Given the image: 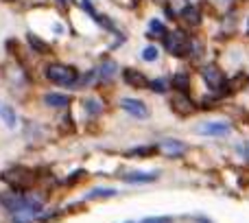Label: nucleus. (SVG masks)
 <instances>
[{
  "label": "nucleus",
  "mask_w": 249,
  "mask_h": 223,
  "mask_svg": "<svg viewBox=\"0 0 249 223\" xmlns=\"http://www.w3.org/2000/svg\"><path fill=\"white\" fill-rule=\"evenodd\" d=\"M0 177H2V182H7V184L13 186L16 190L29 188V186L35 182V173L29 171V168H24V167H11V168H7V171H2Z\"/></svg>",
  "instance_id": "nucleus-1"
},
{
  "label": "nucleus",
  "mask_w": 249,
  "mask_h": 223,
  "mask_svg": "<svg viewBox=\"0 0 249 223\" xmlns=\"http://www.w3.org/2000/svg\"><path fill=\"white\" fill-rule=\"evenodd\" d=\"M46 77L57 86H74L79 79V73L72 66L66 64H48L46 66Z\"/></svg>",
  "instance_id": "nucleus-2"
},
{
  "label": "nucleus",
  "mask_w": 249,
  "mask_h": 223,
  "mask_svg": "<svg viewBox=\"0 0 249 223\" xmlns=\"http://www.w3.org/2000/svg\"><path fill=\"white\" fill-rule=\"evenodd\" d=\"M201 77H203V81L208 83V88L210 90H214V92H219V94H230L232 92V86H228L225 83V74L221 73V68L219 66H214V64H210V66H206V68L201 70Z\"/></svg>",
  "instance_id": "nucleus-3"
},
{
  "label": "nucleus",
  "mask_w": 249,
  "mask_h": 223,
  "mask_svg": "<svg viewBox=\"0 0 249 223\" xmlns=\"http://www.w3.org/2000/svg\"><path fill=\"white\" fill-rule=\"evenodd\" d=\"M164 44H166V51L171 53L173 57H188L190 51H193V42L186 37L181 31H173L164 37Z\"/></svg>",
  "instance_id": "nucleus-4"
},
{
  "label": "nucleus",
  "mask_w": 249,
  "mask_h": 223,
  "mask_svg": "<svg viewBox=\"0 0 249 223\" xmlns=\"http://www.w3.org/2000/svg\"><path fill=\"white\" fill-rule=\"evenodd\" d=\"M121 108L127 112V114L136 116V118H146V116H149L146 105L142 103V101H138V99H123L121 101Z\"/></svg>",
  "instance_id": "nucleus-5"
},
{
  "label": "nucleus",
  "mask_w": 249,
  "mask_h": 223,
  "mask_svg": "<svg viewBox=\"0 0 249 223\" xmlns=\"http://www.w3.org/2000/svg\"><path fill=\"white\" fill-rule=\"evenodd\" d=\"M197 131L203 133V136H225V133H230V125L223 123V120H214V123L199 125Z\"/></svg>",
  "instance_id": "nucleus-6"
},
{
  "label": "nucleus",
  "mask_w": 249,
  "mask_h": 223,
  "mask_svg": "<svg viewBox=\"0 0 249 223\" xmlns=\"http://www.w3.org/2000/svg\"><path fill=\"white\" fill-rule=\"evenodd\" d=\"M171 105L177 114H193V112L197 110V105L188 99V94H175L171 99Z\"/></svg>",
  "instance_id": "nucleus-7"
},
{
  "label": "nucleus",
  "mask_w": 249,
  "mask_h": 223,
  "mask_svg": "<svg viewBox=\"0 0 249 223\" xmlns=\"http://www.w3.org/2000/svg\"><path fill=\"white\" fill-rule=\"evenodd\" d=\"M123 79L129 83L131 88H146V86H151L149 81H146V77L140 73V70H133V68H127V70H123Z\"/></svg>",
  "instance_id": "nucleus-8"
},
{
  "label": "nucleus",
  "mask_w": 249,
  "mask_h": 223,
  "mask_svg": "<svg viewBox=\"0 0 249 223\" xmlns=\"http://www.w3.org/2000/svg\"><path fill=\"white\" fill-rule=\"evenodd\" d=\"M155 177H158V173H124V182H129V184H146V182H153Z\"/></svg>",
  "instance_id": "nucleus-9"
},
{
  "label": "nucleus",
  "mask_w": 249,
  "mask_h": 223,
  "mask_svg": "<svg viewBox=\"0 0 249 223\" xmlns=\"http://www.w3.org/2000/svg\"><path fill=\"white\" fill-rule=\"evenodd\" d=\"M188 86H190V79L186 73H177L175 77L171 79V88L177 92V94H186V92H188Z\"/></svg>",
  "instance_id": "nucleus-10"
},
{
  "label": "nucleus",
  "mask_w": 249,
  "mask_h": 223,
  "mask_svg": "<svg viewBox=\"0 0 249 223\" xmlns=\"http://www.w3.org/2000/svg\"><path fill=\"white\" fill-rule=\"evenodd\" d=\"M181 18H184L190 26H197L199 22H201V11H199L195 4H186V7L181 9Z\"/></svg>",
  "instance_id": "nucleus-11"
},
{
  "label": "nucleus",
  "mask_w": 249,
  "mask_h": 223,
  "mask_svg": "<svg viewBox=\"0 0 249 223\" xmlns=\"http://www.w3.org/2000/svg\"><path fill=\"white\" fill-rule=\"evenodd\" d=\"M162 151L166 155H171V158H177V155H181L186 151V145L179 140H166V142H162Z\"/></svg>",
  "instance_id": "nucleus-12"
},
{
  "label": "nucleus",
  "mask_w": 249,
  "mask_h": 223,
  "mask_svg": "<svg viewBox=\"0 0 249 223\" xmlns=\"http://www.w3.org/2000/svg\"><path fill=\"white\" fill-rule=\"evenodd\" d=\"M46 103L51 105V108H68L70 99L66 94H48L46 96Z\"/></svg>",
  "instance_id": "nucleus-13"
},
{
  "label": "nucleus",
  "mask_w": 249,
  "mask_h": 223,
  "mask_svg": "<svg viewBox=\"0 0 249 223\" xmlns=\"http://www.w3.org/2000/svg\"><path fill=\"white\" fill-rule=\"evenodd\" d=\"M0 118L4 120L7 127H16V112L9 108V105H0Z\"/></svg>",
  "instance_id": "nucleus-14"
},
{
  "label": "nucleus",
  "mask_w": 249,
  "mask_h": 223,
  "mask_svg": "<svg viewBox=\"0 0 249 223\" xmlns=\"http://www.w3.org/2000/svg\"><path fill=\"white\" fill-rule=\"evenodd\" d=\"M149 35H153V37H166V29H164V24L160 20H151V24H149Z\"/></svg>",
  "instance_id": "nucleus-15"
},
{
  "label": "nucleus",
  "mask_w": 249,
  "mask_h": 223,
  "mask_svg": "<svg viewBox=\"0 0 249 223\" xmlns=\"http://www.w3.org/2000/svg\"><path fill=\"white\" fill-rule=\"evenodd\" d=\"M29 44H31V46H33L37 53H51V46H48V44H44L42 39L37 37V35H31V33H29Z\"/></svg>",
  "instance_id": "nucleus-16"
},
{
  "label": "nucleus",
  "mask_w": 249,
  "mask_h": 223,
  "mask_svg": "<svg viewBox=\"0 0 249 223\" xmlns=\"http://www.w3.org/2000/svg\"><path fill=\"white\" fill-rule=\"evenodd\" d=\"M142 59L155 61V59H158V48H155V46H146L144 51H142Z\"/></svg>",
  "instance_id": "nucleus-17"
},
{
  "label": "nucleus",
  "mask_w": 249,
  "mask_h": 223,
  "mask_svg": "<svg viewBox=\"0 0 249 223\" xmlns=\"http://www.w3.org/2000/svg\"><path fill=\"white\" fill-rule=\"evenodd\" d=\"M155 151H158V147L149 145V147H142V149H133V151H129V155H149V153H155Z\"/></svg>",
  "instance_id": "nucleus-18"
},
{
  "label": "nucleus",
  "mask_w": 249,
  "mask_h": 223,
  "mask_svg": "<svg viewBox=\"0 0 249 223\" xmlns=\"http://www.w3.org/2000/svg\"><path fill=\"white\" fill-rule=\"evenodd\" d=\"M86 108L90 110V114H99L103 105H101L99 101H94V99H88V101H86Z\"/></svg>",
  "instance_id": "nucleus-19"
},
{
  "label": "nucleus",
  "mask_w": 249,
  "mask_h": 223,
  "mask_svg": "<svg viewBox=\"0 0 249 223\" xmlns=\"http://www.w3.org/2000/svg\"><path fill=\"white\" fill-rule=\"evenodd\" d=\"M103 195H114V190L112 188H94L88 197H103Z\"/></svg>",
  "instance_id": "nucleus-20"
},
{
  "label": "nucleus",
  "mask_w": 249,
  "mask_h": 223,
  "mask_svg": "<svg viewBox=\"0 0 249 223\" xmlns=\"http://www.w3.org/2000/svg\"><path fill=\"white\" fill-rule=\"evenodd\" d=\"M142 223H171L168 217H149V219H144Z\"/></svg>",
  "instance_id": "nucleus-21"
},
{
  "label": "nucleus",
  "mask_w": 249,
  "mask_h": 223,
  "mask_svg": "<svg viewBox=\"0 0 249 223\" xmlns=\"http://www.w3.org/2000/svg\"><path fill=\"white\" fill-rule=\"evenodd\" d=\"M151 88H153V90H158V92H166V83H164L162 79L153 81V83H151Z\"/></svg>",
  "instance_id": "nucleus-22"
},
{
  "label": "nucleus",
  "mask_w": 249,
  "mask_h": 223,
  "mask_svg": "<svg viewBox=\"0 0 249 223\" xmlns=\"http://www.w3.org/2000/svg\"><path fill=\"white\" fill-rule=\"evenodd\" d=\"M247 33H249V20H247Z\"/></svg>",
  "instance_id": "nucleus-23"
},
{
  "label": "nucleus",
  "mask_w": 249,
  "mask_h": 223,
  "mask_svg": "<svg viewBox=\"0 0 249 223\" xmlns=\"http://www.w3.org/2000/svg\"><path fill=\"white\" fill-rule=\"evenodd\" d=\"M59 2H66V0H59Z\"/></svg>",
  "instance_id": "nucleus-24"
}]
</instances>
